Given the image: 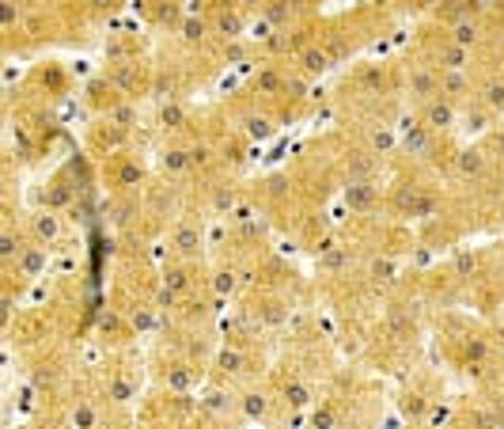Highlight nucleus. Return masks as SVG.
Returning a JSON list of instances; mask_svg holds the SVG:
<instances>
[{"label":"nucleus","instance_id":"9","mask_svg":"<svg viewBox=\"0 0 504 429\" xmlns=\"http://www.w3.org/2000/svg\"><path fill=\"white\" fill-rule=\"evenodd\" d=\"M372 273H375V278H379V281L394 278V262H387V258H379V262L372 266Z\"/></svg>","mask_w":504,"mask_h":429},{"label":"nucleus","instance_id":"6","mask_svg":"<svg viewBox=\"0 0 504 429\" xmlns=\"http://www.w3.org/2000/svg\"><path fill=\"white\" fill-rule=\"evenodd\" d=\"M182 34H186L190 42H197L205 34V23H201V19H186V23H182Z\"/></svg>","mask_w":504,"mask_h":429},{"label":"nucleus","instance_id":"19","mask_svg":"<svg viewBox=\"0 0 504 429\" xmlns=\"http://www.w3.org/2000/svg\"><path fill=\"white\" fill-rule=\"evenodd\" d=\"M110 391H114V399H125V395H129V384H122V380H114V388H110Z\"/></svg>","mask_w":504,"mask_h":429},{"label":"nucleus","instance_id":"18","mask_svg":"<svg viewBox=\"0 0 504 429\" xmlns=\"http://www.w3.org/2000/svg\"><path fill=\"white\" fill-rule=\"evenodd\" d=\"M186 164H190L186 152H171V160H167V167H186Z\"/></svg>","mask_w":504,"mask_h":429},{"label":"nucleus","instance_id":"24","mask_svg":"<svg viewBox=\"0 0 504 429\" xmlns=\"http://www.w3.org/2000/svg\"><path fill=\"white\" fill-rule=\"evenodd\" d=\"M243 4H262V0H243Z\"/></svg>","mask_w":504,"mask_h":429},{"label":"nucleus","instance_id":"12","mask_svg":"<svg viewBox=\"0 0 504 429\" xmlns=\"http://www.w3.org/2000/svg\"><path fill=\"white\" fill-rule=\"evenodd\" d=\"M414 88L417 91H432V88H436V80H432V76H425V73H417L414 76Z\"/></svg>","mask_w":504,"mask_h":429},{"label":"nucleus","instance_id":"13","mask_svg":"<svg viewBox=\"0 0 504 429\" xmlns=\"http://www.w3.org/2000/svg\"><path fill=\"white\" fill-rule=\"evenodd\" d=\"M16 251H19L16 236H4V240H0V255H16Z\"/></svg>","mask_w":504,"mask_h":429},{"label":"nucleus","instance_id":"2","mask_svg":"<svg viewBox=\"0 0 504 429\" xmlns=\"http://www.w3.org/2000/svg\"><path fill=\"white\" fill-rule=\"evenodd\" d=\"M300 65L307 69V73H323V69L330 65V58H326L323 50H315V46H307V50L300 53Z\"/></svg>","mask_w":504,"mask_h":429},{"label":"nucleus","instance_id":"1","mask_svg":"<svg viewBox=\"0 0 504 429\" xmlns=\"http://www.w3.org/2000/svg\"><path fill=\"white\" fill-rule=\"evenodd\" d=\"M425 118H429V125H436V130H444V125L455 122V110L447 107V103H429V110H425Z\"/></svg>","mask_w":504,"mask_h":429},{"label":"nucleus","instance_id":"10","mask_svg":"<svg viewBox=\"0 0 504 429\" xmlns=\"http://www.w3.org/2000/svg\"><path fill=\"white\" fill-rule=\"evenodd\" d=\"M38 232H42V236H58V221H53L49 213H42L38 217Z\"/></svg>","mask_w":504,"mask_h":429},{"label":"nucleus","instance_id":"11","mask_svg":"<svg viewBox=\"0 0 504 429\" xmlns=\"http://www.w3.org/2000/svg\"><path fill=\"white\" fill-rule=\"evenodd\" d=\"M285 395H288V403H292V406H300V403H307V388H300V384H292V388H288V391H285Z\"/></svg>","mask_w":504,"mask_h":429},{"label":"nucleus","instance_id":"15","mask_svg":"<svg viewBox=\"0 0 504 429\" xmlns=\"http://www.w3.org/2000/svg\"><path fill=\"white\" fill-rule=\"evenodd\" d=\"M91 421H95V410H91V406H80V410H76V426H91Z\"/></svg>","mask_w":504,"mask_h":429},{"label":"nucleus","instance_id":"21","mask_svg":"<svg viewBox=\"0 0 504 429\" xmlns=\"http://www.w3.org/2000/svg\"><path fill=\"white\" fill-rule=\"evenodd\" d=\"M489 99H493V107H504V88H493L489 91Z\"/></svg>","mask_w":504,"mask_h":429},{"label":"nucleus","instance_id":"23","mask_svg":"<svg viewBox=\"0 0 504 429\" xmlns=\"http://www.w3.org/2000/svg\"><path fill=\"white\" fill-rule=\"evenodd\" d=\"M247 410H251V414H262V399H258V395H251V403H247Z\"/></svg>","mask_w":504,"mask_h":429},{"label":"nucleus","instance_id":"22","mask_svg":"<svg viewBox=\"0 0 504 429\" xmlns=\"http://www.w3.org/2000/svg\"><path fill=\"white\" fill-rule=\"evenodd\" d=\"M277 84H281V80H277V73H266V76H262V88H277Z\"/></svg>","mask_w":504,"mask_h":429},{"label":"nucleus","instance_id":"20","mask_svg":"<svg viewBox=\"0 0 504 429\" xmlns=\"http://www.w3.org/2000/svg\"><path fill=\"white\" fill-rule=\"evenodd\" d=\"M216 289H220V293L231 289V273H220V278H216Z\"/></svg>","mask_w":504,"mask_h":429},{"label":"nucleus","instance_id":"17","mask_svg":"<svg viewBox=\"0 0 504 429\" xmlns=\"http://www.w3.org/2000/svg\"><path fill=\"white\" fill-rule=\"evenodd\" d=\"M478 167H481L478 152H466V156H463V171H478Z\"/></svg>","mask_w":504,"mask_h":429},{"label":"nucleus","instance_id":"3","mask_svg":"<svg viewBox=\"0 0 504 429\" xmlns=\"http://www.w3.org/2000/svg\"><path fill=\"white\" fill-rule=\"evenodd\" d=\"M216 31H224L228 38H236V34H243V23H239V16H231V12H220V16H216Z\"/></svg>","mask_w":504,"mask_h":429},{"label":"nucleus","instance_id":"14","mask_svg":"<svg viewBox=\"0 0 504 429\" xmlns=\"http://www.w3.org/2000/svg\"><path fill=\"white\" fill-rule=\"evenodd\" d=\"M444 61H447V69H459V65H463V50H459V46H455V50H447Z\"/></svg>","mask_w":504,"mask_h":429},{"label":"nucleus","instance_id":"4","mask_svg":"<svg viewBox=\"0 0 504 429\" xmlns=\"http://www.w3.org/2000/svg\"><path fill=\"white\" fill-rule=\"evenodd\" d=\"M220 369H224V372H239V369H243V357H239L236 350H220Z\"/></svg>","mask_w":504,"mask_h":429},{"label":"nucleus","instance_id":"8","mask_svg":"<svg viewBox=\"0 0 504 429\" xmlns=\"http://www.w3.org/2000/svg\"><path fill=\"white\" fill-rule=\"evenodd\" d=\"M19 262H23V270H42V251H23V258H19Z\"/></svg>","mask_w":504,"mask_h":429},{"label":"nucleus","instance_id":"5","mask_svg":"<svg viewBox=\"0 0 504 429\" xmlns=\"http://www.w3.org/2000/svg\"><path fill=\"white\" fill-rule=\"evenodd\" d=\"M247 133H251V137H269V133H273V125H269V118H251V122H247Z\"/></svg>","mask_w":504,"mask_h":429},{"label":"nucleus","instance_id":"7","mask_svg":"<svg viewBox=\"0 0 504 429\" xmlns=\"http://www.w3.org/2000/svg\"><path fill=\"white\" fill-rule=\"evenodd\" d=\"M474 38H478V31H474L470 23H459V27H455V42H459V46H470Z\"/></svg>","mask_w":504,"mask_h":429},{"label":"nucleus","instance_id":"16","mask_svg":"<svg viewBox=\"0 0 504 429\" xmlns=\"http://www.w3.org/2000/svg\"><path fill=\"white\" fill-rule=\"evenodd\" d=\"M444 91H447V95H451V91H463V76H455V73H451V76L444 80Z\"/></svg>","mask_w":504,"mask_h":429}]
</instances>
